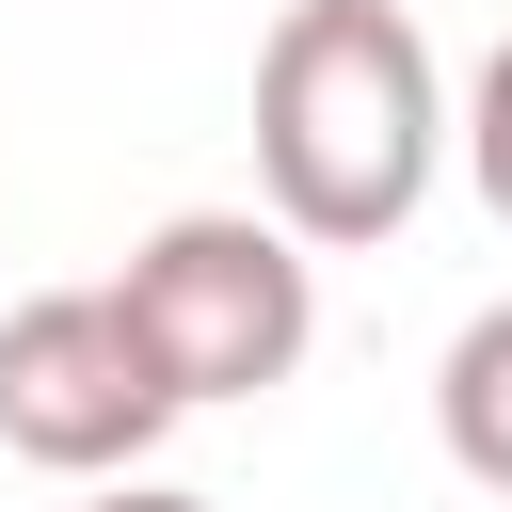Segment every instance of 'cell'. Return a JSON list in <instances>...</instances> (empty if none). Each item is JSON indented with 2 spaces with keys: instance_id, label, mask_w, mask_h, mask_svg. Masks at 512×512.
Wrapping results in <instances>:
<instances>
[{
  "instance_id": "obj_3",
  "label": "cell",
  "mask_w": 512,
  "mask_h": 512,
  "mask_svg": "<svg viewBox=\"0 0 512 512\" xmlns=\"http://www.w3.org/2000/svg\"><path fill=\"white\" fill-rule=\"evenodd\" d=\"M192 400L160 384V352L128 336L112 288H32L0 320V448L48 464V480H128Z\"/></svg>"
},
{
  "instance_id": "obj_1",
  "label": "cell",
  "mask_w": 512,
  "mask_h": 512,
  "mask_svg": "<svg viewBox=\"0 0 512 512\" xmlns=\"http://www.w3.org/2000/svg\"><path fill=\"white\" fill-rule=\"evenodd\" d=\"M448 64L400 0H288L256 48V208L304 256H368L432 208Z\"/></svg>"
},
{
  "instance_id": "obj_4",
  "label": "cell",
  "mask_w": 512,
  "mask_h": 512,
  "mask_svg": "<svg viewBox=\"0 0 512 512\" xmlns=\"http://www.w3.org/2000/svg\"><path fill=\"white\" fill-rule=\"evenodd\" d=\"M432 432H448V464H464L480 496H512V304H480V320L448 336V368H432Z\"/></svg>"
},
{
  "instance_id": "obj_2",
  "label": "cell",
  "mask_w": 512,
  "mask_h": 512,
  "mask_svg": "<svg viewBox=\"0 0 512 512\" xmlns=\"http://www.w3.org/2000/svg\"><path fill=\"white\" fill-rule=\"evenodd\" d=\"M128 336L160 352V384L208 416V400H272L304 352H320V256L272 224V208H176L128 240L112 272Z\"/></svg>"
},
{
  "instance_id": "obj_6",
  "label": "cell",
  "mask_w": 512,
  "mask_h": 512,
  "mask_svg": "<svg viewBox=\"0 0 512 512\" xmlns=\"http://www.w3.org/2000/svg\"><path fill=\"white\" fill-rule=\"evenodd\" d=\"M80 512H208V496H192V480H144V464H128V480H80Z\"/></svg>"
},
{
  "instance_id": "obj_5",
  "label": "cell",
  "mask_w": 512,
  "mask_h": 512,
  "mask_svg": "<svg viewBox=\"0 0 512 512\" xmlns=\"http://www.w3.org/2000/svg\"><path fill=\"white\" fill-rule=\"evenodd\" d=\"M448 144H464V176H480V208L512 224V32L480 48V80H464V112H448Z\"/></svg>"
}]
</instances>
